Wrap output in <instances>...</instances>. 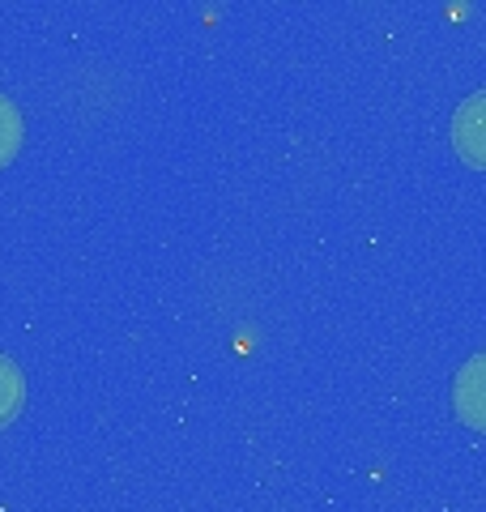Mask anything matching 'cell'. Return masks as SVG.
<instances>
[{"instance_id":"7a4b0ae2","label":"cell","mask_w":486,"mask_h":512,"mask_svg":"<svg viewBox=\"0 0 486 512\" xmlns=\"http://www.w3.org/2000/svg\"><path fill=\"white\" fill-rule=\"evenodd\" d=\"M452 406H457L465 427L486 431V350L465 359L457 380H452Z\"/></svg>"},{"instance_id":"277c9868","label":"cell","mask_w":486,"mask_h":512,"mask_svg":"<svg viewBox=\"0 0 486 512\" xmlns=\"http://www.w3.org/2000/svg\"><path fill=\"white\" fill-rule=\"evenodd\" d=\"M22 137H26V128H22L18 103H13L9 94H0V167H5L9 158L22 150Z\"/></svg>"},{"instance_id":"3957f363","label":"cell","mask_w":486,"mask_h":512,"mask_svg":"<svg viewBox=\"0 0 486 512\" xmlns=\"http://www.w3.org/2000/svg\"><path fill=\"white\" fill-rule=\"evenodd\" d=\"M22 402H26V376H22V367L13 363L9 355H0V427L18 419Z\"/></svg>"},{"instance_id":"6da1fadb","label":"cell","mask_w":486,"mask_h":512,"mask_svg":"<svg viewBox=\"0 0 486 512\" xmlns=\"http://www.w3.org/2000/svg\"><path fill=\"white\" fill-rule=\"evenodd\" d=\"M452 146L469 167H486V90L469 94L452 116Z\"/></svg>"}]
</instances>
